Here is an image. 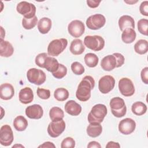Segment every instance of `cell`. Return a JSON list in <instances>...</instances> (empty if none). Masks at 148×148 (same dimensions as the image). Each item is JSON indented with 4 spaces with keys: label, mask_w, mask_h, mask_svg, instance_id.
Here are the masks:
<instances>
[{
    "label": "cell",
    "mask_w": 148,
    "mask_h": 148,
    "mask_svg": "<svg viewBox=\"0 0 148 148\" xmlns=\"http://www.w3.org/2000/svg\"><path fill=\"white\" fill-rule=\"evenodd\" d=\"M95 86V80L91 76H84L80 82L76 92L77 99L85 102L91 97V91Z\"/></svg>",
    "instance_id": "1"
},
{
    "label": "cell",
    "mask_w": 148,
    "mask_h": 148,
    "mask_svg": "<svg viewBox=\"0 0 148 148\" xmlns=\"http://www.w3.org/2000/svg\"><path fill=\"white\" fill-rule=\"evenodd\" d=\"M125 58L123 54L114 53L112 55L104 57L101 62V66L104 71H110L115 68L121 66L124 63Z\"/></svg>",
    "instance_id": "2"
},
{
    "label": "cell",
    "mask_w": 148,
    "mask_h": 148,
    "mask_svg": "<svg viewBox=\"0 0 148 148\" xmlns=\"http://www.w3.org/2000/svg\"><path fill=\"white\" fill-rule=\"evenodd\" d=\"M107 114L106 106L101 103L95 105L91 108L90 112L88 114V121L91 123H101L103 121Z\"/></svg>",
    "instance_id": "3"
},
{
    "label": "cell",
    "mask_w": 148,
    "mask_h": 148,
    "mask_svg": "<svg viewBox=\"0 0 148 148\" xmlns=\"http://www.w3.org/2000/svg\"><path fill=\"white\" fill-rule=\"evenodd\" d=\"M109 105L111 109V112L114 116L120 118L125 115L127 107L123 98L119 97L112 98Z\"/></svg>",
    "instance_id": "4"
},
{
    "label": "cell",
    "mask_w": 148,
    "mask_h": 148,
    "mask_svg": "<svg viewBox=\"0 0 148 148\" xmlns=\"http://www.w3.org/2000/svg\"><path fill=\"white\" fill-rule=\"evenodd\" d=\"M67 45L68 40L65 38L54 39L48 45L47 54L50 56H58L66 49Z\"/></svg>",
    "instance_id": "5"
},
{
    "label": "cell",
    "mask_w": 148,
    "mask_h": 148,
    "mask_svg": "<svg viewBox=\"0 0 148 148\" xmlns=\"http://www.w3.org/2000/svg\"><path fill=\"white\" fill-rule=\"evenodd\" d=\"M85 46L95 51L101 50L105 46V40L103 38L99 35H87L84 39Z\"/></svg>",
    "instance_id": "6"
},
{
    "label": "cell",
    "mask_w": 148,
    "mask_h": 148,
    "mask_svg": "<svg viewBox=\"0 0 148 148\" xmlns=\"http://www.w3.org/2000/svg\"><path fill=\"white\" fill-rule=\"evenodd\" d=\"M27 77L28 81L35 85H41L46 79L45 73L41 69L35 68L29 69L27 73Z\"/></svg>",
    "instance_id": "7"
},
{
    "label": "cell",
    "mask_w": 148,
    "mask_h": 148,
    "mask_svg": "<svg viewBox=\"0 0 148 148\" xmlns=\"http://www.w3.org/2000/svg\"><path fill=\"white\" fill-rule=\"evenodd\" d=\"M36 9V7L34 4L26 1L20 2L16 7L17 12L24 16V17L27 18H32L35 16Z\"/></svg>",
    "instance_id": "8"
},
{
    "label": "cell",
    "mask_w": 148,
    "mask_h": 148,
    "mask_svg": "<svg viewBox=\"0 0 148 148\" xmlns=\"http://www.w3.org/2000/svg\"><path fill=\"white\" fill-rule=\"evenodd\" d=\"M106 23L105 16L101 14H95L90 16L86 20L87 27L92 30H97L104 26Z\"/></svg>",
    "instance_id": "9"
},
{
    "label": "cell",
    "mask_w": 148,
    "mask_h": 148,
    "mask_svg": "<svg viewBox=\"0 0 148 148\" xmlns=\"http://www.w3.org/2000/svg\"><path fill=\"white\" fill-rule=\"evenodd\" d=\"M65 123L63 119L57 121H52L47 127V132L52 138L59 136L65 130Z\"/></svg>",
    "instance_id": "10"
},
{
    "label": "cell",
    "mask_w": 148,
    "mask_h": 148,
    "mask_svg": "<svg viewBox=\"0 0 148 148\" xmlns=\"http://www.w3.org/2000/svg\"><path fill=\"white\" fill-rule=\"evenodd\" d=\"M14 139L13 132L10 125L6 124L1 127L0 130V143L2 146H10Z\"/></svg>",
    "instance_id": "11"
},
{
    "label": "cell",
    "mask_w": 148,
    "mask_h": 148,
    "mask_svg": "<svg viewBox=\"0 0 148 148\" xmlns=\"http://www.w3.org/2000/svg\"><path fill=\"white\" fill-rule=\"evenodd\" d=\"M119 89L121 94L124 97H130L135 92L134 85L131 79L123 77L119 82Z\"/></svg>",
    "instance_id": "12"
},
{
    "label": "cell",
    "mask_w": 148,
    "mask_h": 148,
    "mask_svg": "<svg viewBox=\"0 0 148 148\" xmlns=\"http://www.w3.org/2000/svg\"><path fill=\"white\" fill-rule=\"evenodd\" d=\"M115 85V80L112 76L105 75L100 78L98 82V88L102 94H107L112 91Z\"/></svg>",
    "instance_id": "13"
},
{
    "label": "cell",
    "mask_w": 148,
    "mask_h": 148,
    "mask_svg": "<svg viewBox=\"0 0 148 148\" xmlns=\"http://www.w3.org/2000/svg\"><path fill=\"white\" fill-rule=\"evenodd\" d=\"M68 31L69 34L73 37L79 38L84 34L85 26L82 21L75 20L68 24Z\"/></svg>",
    "instance_id": "14"
},
{
    "label": "cell",
    "mask_w": 148,
    "mask_h": 148,
    "mask_svg": "<svg viewBox=\"0 0 148 148\" xmlns=\"http://www.w3.org/2000/svg\"><path fill=\"white\" fill-rule=\"evenodd\" d=\"M136 128L135 121L131 118H125L121 120L119 124V130L124 135H130Z\"/></svg>",
    "instance_id": "15"
},
{
    "label": "cell",
    "mask_w": 148,
    "mask_h": 148,
    "mask_svg": "<svg viewBox=\"0 0 148 148\" xmlns=\"http://www.w3.org/2000/svg\"><path fill=\"white\" fill-rule=\"evenodd\" d=\"M25 114L29 119H39L43 116V110L40 105L34 104L26 108Z\"/></svg>",
    "instance_id": "16"
},
{
    "label": "cell",
    "mask_w": 148,
    "mask_h": 148,
    "mask_svg": "<svg viewBox=\"0 0 148 148\" xmlns=\"http://www.w3.org/2000/svg\"><path fill=\"white\" fill-rule=\"evenodd\" d=\"M14 95V89L13 86L6 83L0 86V97L3 100H9Z\"/></svg>",
    "instance_id": "17"
},
{
    "label": "cell",
    "mask_w": 148,
    "mask_h": 148,
    "mask_svg": "<svg viewBox=\"0 0 148 148\" xmlns=\"http://www.w3.org/2000/svg\"><path fill=\"white\" fill-rule=\"evenodd\" d=\"M18 99L20 102L23 104H28L32 102L34 93L32 89L28 87L22 88L19 92Z\"/></svg>",
    "instance_id": "18"
},
{
    "label": "cell",
    "mask_w": 148,
    "mask_h": 148,
    "mask_svg": "<svg viewBox=\"0 0 148 148\" xmlns=\"http://www.w3.org/2000/svg\"><path fill=\"white\" fill-rule=\"evenodd\" d=\"M65 112L73 116H78L82 112L81 106L73 100H69L65 105Z\"/></svg>",
    "instance_id": "19"
},
{
    "label": "cell",
    "mask_w": 148,
    "mask_h": 148,
    "mask_svg": "<svg viewBox=\"0 0 148 148\" xmlns=\"http://www.w3.org/2000/svg\"><path fill=\"white\" fill-rule=\"evenodd\" d=\"M119 26L121 31H123L126 28H135L134 19L130 16L124 15L120 17L119 20Z\"/></svg>",
    "instance_id": "20"
},
{
    "label": "cell",
    "mask_w": 148,
    "mask_h": 148,
    "mask_svg": "<svg viewBox=\"0 0 148 148\" xmlns=\"http://www.w3.org/2000/svg\"><path fill=\"white\" fill-rule=\"evenodd\" d=\"M14 48L12 44L3 39H1L0 42V55L1 57H9L13 54Z\"/></svg>",
    "instance_id": "21"
},
{
    "label": "cell",
    "mask_w": 148,
    "mask_h": 148,
    "mask_svg": "<svg viewBox=\"0 0 148 148\" xmlns=\"http://www.w3.org/2000/svg\"><path fill=\"white\" fill-rule=\"evenodd\" d=\"M69 50L74 55L82 54L85 50V46L82 40L80 39H75L73 40L71 43Z\"/></svg>",
    "instance_id": "22"
},
{
    "label": "cell",
    "mask_w": 148,
    "mask_h": 148,
    "mask_svg": "<svg viewBox=\"0 0 148 148\" xmlns=\"http://www.w3.org/2000/svg\"><path fill=\"white\" fill-rule=\"evenodd\" d=\"M87 134L92 138L99 136L102 131V127L100 123H91L87 127Z\"/></svg>",
    "instance_id": "23"
},
{
    "label": "cell",
    "mask_w": 148,
    "mask_h": 148,
    "mask_svg": "<svg viewBox=\"0 0 148 148\" xmlns=\"http://www.w3.org/2000/svg\"><path fill=\"white\" fill-rule=\"evenodd\" d=\"M51 28V20L47 17L40 18L38 23V29L42 34H46L49 32Z\"/></svg>",
    "instance_id": "24"
},
{
    "label": "cell",
    "mask_w": 148,
    "mask_h": 148,
    "mask_svg": "<svg viewBox=\"0 0 148 148\" xmlns=\"http://www.w3.org/2000/svg\"><path fill=\"white\" fill-rule=\"evenodd\" d=\"M59 64L57 60L51 56H47L45 60L43 68L53 73L58 69Z\"/></svg>",
    "instance_id": "25"
},
{
    "label": "cell",
    "mask_w": 148,
    "mask_h": 148,
    "mask_svg": "<svg viewBox=\"0 0 148 148\" xmlns=\"http://www.w3.org/2000/svg\"><path fill=\"white\" fill-rule=\"evenodd\" d=\"M136 34L132 28H126L123 31L121 34V39L125 43H131L136 39Z\"/></svg>",
    "instance_id": "26"
},
{
    "label": "cell",
    "mask_w": 148,
    "mask_h": 148,
    "mask_svg": "<svg viewBox=\"0 0 148 148\" xmlns=\"http://www.w3.org/2000/svg\"><path fill=\"white\" fill-rule=\"evenodd\" d=\"M13 126L17 131H23L28 126V121L24 116H18L13 120Z\"/></svg>",
    "instance_id": "27"
},
{
    "label": "cell",
    "mask_w": 148,
    "mask_h": 148,
    "mask_svg": "<svg viewBox=\"0 0 148 148\" xmlns=\"http://www.w3.org/2000/svg\"><path fill=\"white\" fill-rule=\"evenodd\" d=\"M131 110L136 116H142L147 111L146 105L142 102L137 101L134 102L131 106Z\"/></svg>",
    "instance_id": "28"
},
{
    "label": "cell",
    "mask_w": 148,
    "mask_h": 148,
    "mask_svg": "<svg viewBox=\"0 0 148 148\" xmlns=\"http://www.w3.org/2000/svg\"><path fill=\"white\" fill-rule=\"evenodd\" d=\"M135 52L139 54H144L148 50V42L145 39H140L134 45Z\"/></svg>",
    "instance_id": "29"
},
{
    "label": "cell",
    "mask_w": 148,
    "mask_h": 148,
    "mask_svg": "<svg viewBox=\"0 0 148 148\" xmlns=\"http://www.w3.org/2000/svg\"><path fill=\"white\" fill-rule=\"evenodd\" d=\"M49 117L52 121L62 120L64 117V111L60 108L53 107L49 111Z\"/></svg>",
    "instance_id": "30"
},
{
    "label": "cell",
    "mask_w": 148,
    "mask_h": 148,
    "mask_svg": "<svg viewBox=\"0 0 148 148\" xmlns=\"http://www.w3.org/2000/svg\"><path fill=\"white\" fill-rule=\"evenodd\" d=\"M84 60L87 66L90 68H94L98 65L99 58L95 54L88 53L85 55Z\"/></svg>",
    "instance_id": "31"
},
{
    "label": "cell",
    "mask_w": 148,
    "mask_h": 148,
    "mask_svg": "<svg viewBox=\"0 0 148 148\" xmlns=\"http://www.w3.org/2000/svg\"><path fill=\"white\" fill-rule=\"evenodd\" d=\"M69 92L65 88H58L54 92V97L58 101H64L69 97Z\"/></svg>",
    "instance_id": "32"
},
{
    "label": "cell",
    "mask_w": 148,
    "mask_h": 148,
    "mask_svg": "<svg viewBox=\"0 0 148 148\" xmlns=\"http://www.w3.org/2000/svg\"><path fill=\"white\" fill-rule=\"evenodd\" d=\"M38 23V18L35 16L32 18H27L23 17L22 20V25L25 29H31L35 27Z\"/></svg>",
    "instance_id": "33"
},
{
    "label": "cell",
    "mask_w": 148,
    "mask_h": 148,
    "mask_svg": "<svg viewBox=\"0 0 148 148\" xmlns=\"http://www.w3.org/2000/svg\"><path fill=\"white\" fill-rule=\"evenodd\" d=\"M138 29L139 32L144 35H147V28H148V20L145 18L140 19L138 21Z\"/></svg>",
    "instance_id": "34"
},
{
    "label": "cell",
    "mask_w": 148,
    "mask_h": 148,
    "mask_svg": "<svg viewBox=\"0 0 148 148\" xmlns=\"http://www.w3.org/2000/svg\"><path fill=\"white\" fill-rule=\"evenodd\" d=\"M67 73V68L63 64H60L58 69L54 72L52 73L53 76L56 79H62Z\"/></svg>",
    "instance_id": "35"
},
{
    "label": "cell",
    "mask_w": 148,
    "mask_h": 148,
    "mask_svg": "<svg viewBox=\"0 0 148 148\" xmlns=\"http://www.w3.org/2000/svg\"><path fill=\"white\" fill-rule=\"evenodd\" d=\"M71 70L73 72V73L76 75H81L84 72V68L83 66V65L75 61L73 62L71 64Z\"/></svg>",
    "instance_id": "36"
},
{
    "label": "cell",
    "mask_w": 148,
    "mask_h": 148,
    "mask_svg": "<svg viewBox=\"0 0 148 148\" xmlns=\"http://www.w3.org/2000/svg\"><path fill=\"white\" fill-rule=\"evenodd\" d=\"M75 146V141L71 137H66L61 143V148H73Z\"/></svg>",
    "instance_id": "37"
},
{
    "label": "cell",
    "mask_w": 148,
    "mask_h": 148,
    "mask_svg": "<svg viewBox=\"0 0 148 148\" xmlns=\"http://www.w3.org/2000/svg\"><path fill=\"white\" fill-rule=\"evenodd\" d=\"M36 93L38 96L42 99H47L50 97V91L49 90L38 88Z\"/></svg>",
    "instance_id": "38"
},
{
    "label": "cell",
    "mask_w": 148,
    "mask_h": 148,
    "mask_svg": "<svg viewBox=\"0 0 148 148\" xmlns=\"http://www.w3.org/2000/svg\"><path fill=\"white\" fill-rule=\"evenodd\" d=\"M48 54L46 53H42L36 56L35 57V64L39 67L43 68V64L46 58L48 56Z\"/></svg>",
    "instance_id": "39"
},
{
    "label": "cell",
    "mask_w": 148,
    "mask_h": 148,
    "mask_svg": "<svg viewBox=\"0 0 148 148\" xmlns=\"http://www.w3.org/2000/svg\"><path fill=\"white\" fill-rule=\"evenodd\" d=\"M139 10L140 13L142 15H144L145 16H148V1H145L141 3L140 7H139Z\"/></svg>",
    "instance_id": "40"
},
{
    "label": "cell",
    "mask_w": 148,
    "mask_h": 148,
    "mask_svg": "<svg viewBox=\"0 0 148 148\" xmlns=\"http://www.w3.org/2000/svg\"><path fill=\"white\" fill-rule=\"evenodd\" d=\"M140 77L142 82L146 84H148V67L144 68L140 73Z\"/></svg>",
    "instance_id": "41"
},
{
    "label": "cell",
    "mask_w": 148,
    "mask_h": 148,
    "mask_svg": "<svg viewBox=\"0 0 148 148\" xmlns=\"http://www.w3.org/2000/svg\"><path fill=\"white\" fill-rule=\"evenodd\" d=\"M101 2V1H90L88 0L87 1V5L91 8H95L99 6V3Z\"/></svg>",
    "instance_id": "42"
},
{
    "label": "cell",
    "mask_w": 148,
    "mask_h": 148,
    "mask_svg": "<svg viewBox=\"0 0 148 148\" xmlns=\"http://www.w3.org/2000/svg\"><path fill=\"white\" fill-rule=\"evenodd\" d=\"M87 147L88 148H92V147H97V148H101V146L100 144L96 141H91L89 142V143L87 145Z\"/></svg>",
    "instance_id": "43"
},
{
    "label": "cell",
    "mask_w": 148,
    "mask_h": 148,
    "mask_svg": "<svg viewBox=\"0 0 148 148\" xmlns=\"http://www.w3.org/2000/svg\"><path fill=\"white\" fill-rule=\"evenodd\" d=\"M120 146L118 142H114L113 141L109 142L106 145V147H120Z\"/></svg>",
    "instance_id": "44"
},
{
    "label": "cell",
    "mask_w": 148,
    "mask_h": 148,
    "mask_svg": "<svg viewBox=\"0 0 148 148\" xmlns=\"http://www.w3.org/2000/svg\"><path fill=\"white\" fill-rule=\"evenodd\" d=\"M39 147H56V146L52 142H46L42 145L39 146Z\"/></svg>",
    "instance_id": "45"
}]
</instances>
